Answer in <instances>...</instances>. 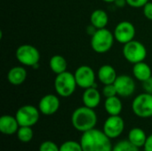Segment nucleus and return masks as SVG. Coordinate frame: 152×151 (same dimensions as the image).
Wrapping results in <instances>:
<instances>
[{"label": "nucleus", "mask_w": 152, "mask_h": 151, "mask_svg": "<svg viewBox=\"0 0 152 151\" xmlns=\"http://www.w3.org/2000/svg\"><path fill=\"white\" fill-rule=\"evenodd\" d=\"M102 95L105 98H110V97H113V96L118 95L114 84L105 85L102 88Z\"/></svg>", "instance_id": "27"}, {"label": "nucleus", "mask_w": 152, "mask_h": 151, "mask_svg": "<svg viewBox=\"0 0 152 151\" xmlns=\"http://www.w3.org/2000/svg\"><path fill=\"white\" fill-rule=\"evenodd\" d=\"M77 86L82 89L96 87V74L93 68L88 65L79 66L74 73Z\"/></svg>", "instance_id": "9"}, {"label": "nucleus", "mask_w": 152, "mask_h": 151, "mask_svg": "<svg viewBox=\"0 0 152 151\" xmlns=\"http://www.w3.org/2000/svg\"><path fill=\"white\" fill-rule=\"evenodd\" d=\"M53 86L58 96L68 98L75 93L77 84L74 74L69 71H65L56 75Z\"/></svg>", "instance_id": "4"}, {"label": "nucleus", "mask_w": 152, "mask_h": 151, "mask_svg": "<svg viewBox=\"0 0 152 151\" xmlns=\"http://www.w3.org/2000/svg\"><path fill=\"white\" fill-rule=\"evenodd\" d=\"M60 151H83V149L79 142L69 140L60 146Z\"/></svg>", "instance_id": "25"}, {"label": "nucleus", "mask_w": 152, "mask_h": 151, "mask_svg": "<svg viewBox=\"0 0 152 151\" xmlns=\"http://www.w3.org/2000/svg\"><path fill=\"white\" fill-rule=\"evenodd\" d=\"M103 2H105V3H114L116 0H102Z\"/></svg>", "instance_id": "33"}, {"label": "nucleus", "mask_w": 152, "mask_h": 151, "mask_svg": "<svg viewBox=\"0 0 152 151\" xmlns=\"http://www.w3.org/2000/svg\"><path fill=\"white\" fill-rule=\"evenodd\" d=\"M98 117L94 109L82 106L76 109L71 115V124L73 127L80 132L85 133L95 128Z\"/></svg>", "instance_id": "2"}, {"label": "nucleus", "mask_w": 152, "mask_h": 151, "mask_svg": "<svg viewBox=\"0 0 152 151\" xmlns=\"http://www.w3.org/2000/svg\"><path fill=\"white\" fill-rule=\"evenodd\" d=\"M104 109L109 116H118L122 112L123 103L118 95L106 98L104 101Z\"/></svg>", "instance_id": "19"}, {"label": "nucleus", "mask_w": 152, "mask_h": 151, "mask_svg": "<svg viewBox=\"0 0 152 151\" xmlns=\"http://www.w3.org/2000/svg\"><path fill=\"white\" fill-rule=\"evenodd\" d=\"M125 130V121L118 116H109L104 121L102 131L111 140L118 138Z\"/></svg>", "instance_id": "10"}, {"label": "nucleus", "mask_w": 152, "mask_h": 151, "mask_svg": "<svg viewBox=\"0 0 152 151\" xmlns=\"http://www.w3.org/2000/svg\"><path fill=\"white\" fill-rule=\"evenodd\" d=\"M150 0H126V3L129 6L134 8L143 7Z\"/></svg>", "instance_id": "28"}, {"label": "nucleus", "mask_w": 152, "mask_h": 151, "mask_svg": "<svg viewBox=\"0 0 152 151\" xmlns=\"http://www.w3.org/2000/svg\"><path fill=\"white\" fill-rule=\"evenodd\" d=\"M28 73L24 67L15 66L12 67L7 73V80L12 85H20L27 79Z\"/></svg>", "instance_id": "17"}, {"label": "nucleus", "mask_w": 152, "mask_h": 151, "mask_svg": "<svg viewBox=\"0 0 152 151\" xmlns=\"http://www.w3.org/2000/svg\"><path fill=\"white\" fill-rule=\"evenodd\" d=\"M20 125L15 117L12 115H4L0 117V132L4 135H13L17 133Z\"/></svg>", "instance_id": "15"}, {"label": "nucleus", "mask_w": 152, "mask_h": 151, "mask_svg": "<svg viewBox=\"0 0 152 151\" xmlns=\"http://www.w3.org/2000/svg\"><path fill=\"white\" fill-rule=\"evenodd\" d=\"M114 40V34L110 30L106 28L97 29L91 36V47L97 53H106L112 48Z\"/></svg>", "instance_id": "3"}, {"label": "nucleus", "mask_w": 152, "mask_h": 151, "mask_svg": "<svg viewBox=\"0 0 152 151\" xmlns=\"http://www.w3.org/2000/svg\"><path fill=\"white\" fill-rule=\"evenodd\" d=\"M102 101V95L97 87H90L85 89L82 94V102L84 106H86L91 109L97 108Z\"/></svg>", "instance_id": "14"}, {"label": "nucleus", "mask_w": 152, "mask_h": 151, "mask_svg": "<svg viewBox=\"0 0 152 151\" xmlns=\"http://www.w3.org/2000/svg\"><path fill=\"white\" fill-rule=\"evenodd\" d=\"M61 101L57 95L55 94H45L43 96L38 102V109L41 114L45 116L54 115L60 109Z\"/></svg>", "instance_id": "13"}, {"label": "nucleus", "mask_w": 152, "mask_h": 151, "mask_svg": "<svg viewBox=\"0 0 152 151\" xmlns=\"http://www.w3.org/2000/svg\"><path fill=\"white\" fill-rule=\"evenodd\" d=\"M123 55L128 62L135 64L145 61L147 57V49L142 42L134 39L124 44Z\"/></svg>", "instance_id": "6"}, {"label": "nucleus", "mask_w": 152, "mask_h": 151, "mask_svg": "<svg viewBox=\"0 0 152 151\" xmlns=\"http://www.w3.org/2000/svg\"><path fill=\"white\" fill-rule=\"evenodd\" d=\"M133 113L141 118H149L152 117V94L143 93L138 94L132 102Z\"/></svg>", "instance_id": "7"}, {"label": "nucleus", "mask_w": 152, "mask_h": 151, "mask_svg": "<svg viewBox=\"0 0 152 151\" xmlns=\"http://www.w3.org/2000/svg\"><path fill=\"white\" fill-rule=\"evenodd\" d=\"M40 111L38 108L27 104L20 107L16 111L15 117L20 126H34L39 120Z\"/></svg>", "instance_id": "8"}, {"label": "nucleus", "mask_w": 152, "mask_h": 151, "mask_svg": "<svg viewBox=\"0 0 152 151\" xmlns=\"http://www.w3.org/2000/svg\"><path fill=\"white\" fill-rule=\"evenodd\" d=\"M17 138L20 142L28 143L30 142L34 137V133L32 127L30 126H20L17 131Z\"/></svg>", "instance_id": "23"}, {"label": "nucleus", "mask_w": 152, "mask_h": 151, "mask_svg": "<svg viewBox=\"0 0 152 151\" xmlns=\"http://www.w3.org/2000/svg\"><path fill=\"white\" fill-rule=\"evenodd\" d=\"M143 150L144 151H152V134L149 135L147 137L146 142L143 146Z\"/></svg>", "instance_id": "31"}, {"label": "nucleus", "mask_w": 152, "mask_h": 151, "mask_svg": "<svg viewBox=\"0 0 152 151\" xmlns=\"http://www.w3.org/2000/svg\"><path fill=\"white\" fill-rule=\"evenodd\" d=\"M151 119H152V117H151Z\"/></svg>", "instance_id": "34"}, {"label": "nucleus", "mask_w": 152, "mask_h": 151, "mask_svg": "<svg viewBox=\"0 0 152 151\" xmlns=\"http://www.w3.org/2000/svg\"><path fill=\"white\" fill-rule=\"evenodd\" d=\"M133 75L136 80L142 83L152 77L151 68L145 61L135 63L133 67Z\"/></svg>", "instance_id": "18"}, {"label": "nucleus", "mask_w": 152, "mask_h": 151, "mask_svg": "<svg viewBox=\"0 0 152 151\" xmlns=\"http://www.w3.org/2000/svg\"><path fill=\"white\" fill-rule=\"evenodd\" d=\"M114 85L117 90V93L119 97L126 98L132 96L136 89L134 79L128 75L118 76Z\"/></svg>", "instance_id": "12"}, {"label": "nucleus", "mask_w": 152, "mask_h": 151, "mask_svg": "<svg viewBox=\"0 0 152 151\" xmlns=\"http://www.w3.org/2000/svg\"><path fill=\"white\" fill-rule=\"evenodd\" d=\"M49 67L55 75H58L67 71L68 63L66 59L62 55L55 54L51 57L49 61Z\"/></svg>", "instance_id": "22"}, {"label": "nucleus", "mask_w": 152, "mask_h": 151, "mask_svg": "<svg viewBox=\"0 0 152 151\" xmlns=\"http://www.w3.org/2000/svg\"><path fill=\"white\" fill-rule=\"evenodd\" d=\"M112 151H140V149L133 145L128 140H123L113 146Z\"/></svg>", "instance_id": "24"}, {"label": "nucleus", "mask_w": 152, "mask_h": 151, "mask_svg": "<svg viewBox=\"0 0 152 151\" xmlns=\"http://www.w3.org/2000/svg\"><path fill=\"white\" fill-rule=\"evenodd\" d=\"M151 1H152V0H151Z\"/></svg>", "instance_id": "35"}, {"label": "nucleus", "mask_w": 152, "mask_h": 151, "mask_svg": "<svg viewBox=\"0 0 152 151\" xmlns=\"http://www.w3.org/2000/svg\"><path fill=\"white\" fill-rule=\"evenodd\" d=\"M147 135L144 130H142L140 127H134L132 128L128 133V141L134 146L138 147L139 149L143 148L146 140Z\"/></svg>", "instance_id": "21"}, {"label": "nucleus", "mask_w": 152, "mask_h": 151, "mask_svg": "<svg viewBox=\"0 0 152 151\" xmlns=\"http://www.w3.org/2000/svg\"><path fill=\"white\" fill-rule=\"evenodd\" d=\"M142 10H143V14L144 16L150 20H152V2L149 1L143 7H142Z\"/></svg>", "instance_id": "29"}, {"label": "nucleus", "mask_w": 152, "mask_h": 151, "mask_svg": "<svg viewBox=\"0 0 152 151\" xmlns=\"http://www.w3.org/2000/svg\"><path fill=\"white\" fill-rule=\"evenodd\" d=\"M15 56L21 65L28 67L36 68L40 61V53L38 49L29 44L20 45L15 52Z\"/></svg>", "instance_id": "5"}, {"label": "nucleus", "mask_w": 152, "mask_h": 151, "mask_svg": "<svg viewBox=\"0 0 152 151\" xmlns=\"http://www.w3.org/2000/svg\"><path fill=\"white\" fill-rule=\"evenodd\" d=\"M90 23L96 29L104 28L109 23V15L104 10L96 9L90 15Z\"/></svg>", "instance_id": "20"}, {"label": "nucleus", "mask_w": 152, "mask_h": 151, "mask_svg": "<svg viewBox=\"0 0 152 151\" xmlns=\"http://www.w3.org/2000/svg\"><path fill=\"white\" fill-rule=\"evenodd\" d=\"M114 4H115L118 7H119V8H122V7H124L126 4H127L126 0H116V1L114 2Z\"/></svg>", "instance_id": "32"}, {"label": "nucleus", "mask_w": 152, "mask_h": 151, "mask_svg": "<svg viewBox=\"0 0 152 151\" xmlns=\"http://www.w3.org/2000/svg\"><path fill=\"white\" fill-rule=\"evenodd\" d=\"M114 36L115 40H117L120 44H126L132 40H134L136 30L134 25L127 20H123L118 23L114 29Z\"/></svg>", "instance_id": "11"}, {"label": "nucleus", "mask_w": 152, "mask_h": 151, "mask_svg": "<svg viewBox=\"0 0 152 151\" xmlns=\"http://www.w3.org/2000/svg\"><path fill=\"white\" fill-rule=\"evenodd\" d=\"M38 151H60V146L52 141H45L40 144Z\"/></svg>", "instance_id": "26"}, {"label": "nucleus", "mask_w": 152, "mask_h": 151, "mask_svg": "<svg viewBox=\"0 0 152 151\" xmlns=\"http://www.w3.org/2000/svg\"><path fill=\"white\" fill-rule=\"evenodd\" d=\"M79 142L83 151H112L113 149L111 139L96 128L82 133Z\"/></svg>", "instance_id": "1"}, {"label": "nucleus", "mask_w": 152, "mask_h": 151, "mask_svg": "<svg viewBox=\"0 0 152 151\" xmlns=\"http://www.w3.org/2000/svg\"><path fill=\"white\" fill-rule=\"evenodd\" d=\"M97 77L103 85L114 84L118 75L116 69L110 64H104L97 71Z\"/></svg>", "instance_id": "16"}, {"label": "nucleus", "mask_w": 152, "mask_h": 151, "mask_svg": "<svg viewBox=\"0 0 152 151\" xmlns=\"http://www.w3.org/2000/svg\"><path fill=\"white\" fill-rule=\"evenodd\" d=\"M142 85H143V89L145 93H149L152 94V77H150L148 80L142 82Z\"/></svg>", "instance_id": "30"}]
</instances>
